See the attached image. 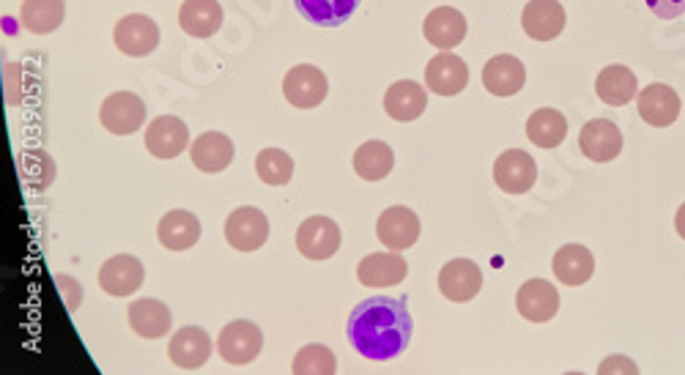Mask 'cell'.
Instances as JSON below:
<instances>
[{
    "instance_id": "cell-12",
    "label": "cell",
    "mask_w": 685,
    "mask_h": 375,
    "mask_svg": "<svg viewBox=\"0 0 685 375\" xmlns=\"http://www.w3.org/2000/svg\"><path fill=\"white\" fill-rule=\"evenodd\" d=\"M516 308L529 323H549L560 313V291L549 280H527L518 288Z\"/></svg>"
},
{
    "instance_id": "cell-1",
    "label": "cell",
    "mask_w": 685,
    "mask_h": 375,
    "mask_svg": "<svg viewBox=\"0 0 685 375\" xmlns=\"http://www.w3.org/2000/svg\"><path fill=\"white\" fill-rule=\"evenodd\" d=\"M414 321L408 315L406 299L371 296L356 304L349 315L351 348L371 362H390L401 356L412 343Z\"/></svg>"
},
{
    "instance_id": "cell-20",
    "label": "cell",
    "mask_w": 685,
    "mask_h": 375,
    "mask_svg": "<svg viewBox=\"0 0 685 375\" xmlns=\"http://www.w3.org/2000/svg\"><path fill=\"white\" fill-rule=\"evenodd\" d=\"M408 274V263L401 252H373V256H365L356 267V277H360L362 285L367 288H390L398 285V282L406 280Z\"/></svg>"
},
{
    "instance_id": "cell-18",
    "label": "cell",
    "mask_w": 685,
    "mask_h": 375,
    "mask_svg": "<svg viewBox=\"0 0 685 375\" xmlns=\"http://www.w3.org/2000/svg\"><path fill=\"white\" fill-rule=\"evenodd\" d=\"M466 31H469L466 17L460 14L458 9H453V6H436V9L425 17L423 25L425 39H428L439 53L458 48L466 39Z\"/></svg>"
},
{
    "instance_id": "cell-38",
    "label": "cell",
    "mask_w": 685,
    "mask_h": 375,
    "mask_svg": "<svg viewBox=\"0 0 685 375\" xmlns=\"http://www.w3.org/2000/svg\"><path fill=\"white\" fill-rule=\"evenodd\" d=\"M612 371L636 373V365H633V362H629V360H617V356H614V360H606L601 365V373H612Z\"/></svg>"
},
{
    "instance_id": "cell-15",
    "label": "cell",
    "mask_w": 685,
    "mask_h": 375,
    "mask_svg": "<svg viewBox=\"0 0 685 375\" xmlns=\"http://www.w3.org/2000/svg\"><path fill=\"white\" fill-rule=\"evenodd\" d=\"M378 241H382L387 250L403 252L408 247L417 244L419 239V217L414 215L406 206H390L387 211H382L376 222Z\"/></svg>"
},
{
    "instance_id": "cell-3",
    "label": "cell",
    "mask_w": 685,
    "mask_h": 375,
    "mask_svg": "<svg viewBox=\"0 0 685 375\" xmlns=\"http://www.w3.org/2000/svg\"><path fill=\"white\" fill-rule=\"evenodd\" d=\"M100 121L111 135H135L146 124V102L129 91H115L102 102Z\"/></svg>"
},
{
    "instance_id": "cell-22",
    "label": "cell",
    "mask_w": 685,
    "mask_h": 375,
    "mask_svg": "<svg viewBox=\"0 0 685 375\" xmlns=\"http://www.w3.org/2000/svg\"><path fill=\"white\" fill-rule=\"evenodd\" d=\"M425 107H428V91L414 80H398L384 94V110H387L390 118L401 121V124L417 121L425 113Z\"/></svg>"
},
{
    "instance_id": "cell-4",
    "label": "cell",
    "mask_w": 685,
    "mask_h": 375,
    "mask_svg": "<svg viewBox=\"0 0 685 375\" xmlns=\"http://www.w3.org/2000/svg\"><path fill=\"white\" fill-rule=\"evenodd\" d=\"M330 94L326 74L313 63H299L283 77V96L299 110H313Z\"/></svg>"
},
{
    "instance_id": "cell-28",
    "label": "cell",
    "mask_w": 685,
    "mask_h": 375,
    "mask_svg": "<svg viewBox=\"0 0 685 375\" xmlns=\"http://www.w3.org/2000/svg\"><path fill=\"white\" fill-rule=\"evenodd\" d=\"M233 140L222 132H204L189 146L193 165L204 173H222L233 162Z\"/></svg>"
},
{
    "instance_id": "cell-7",
    "label": "cell",
    "mask_w": 685,
    "mask_h": 375,
    "mask_svg": "<svg viewBox=\"0 0 685 375\" xmlns=\"http://www.w3.org/2000/svg\"><path fill=\"white\" fill-rule=\"evenodd\" d=\"M113 39L124 55L146 58L159 48V25L146 14H126L115 25Z\"/></svg>"
},
{
    "instance_id": "cell-36",
    "label": "cell",
    "mask_w": 685,
    "mask_h": 375,
    "mask_svg": "<svg viewBox=\"0 0 685 375\" xmlns=\"http://www.w3.org/2000/svg\"><path fill=\"white\" fill-rule=\"evenodd\" d=\"M53 280L63 299V308H66L69 313H77L80 304H83V288H80V282L69 274H55Z\"/></svg>"
},
{
    "instance_id": "cell-8",
    "label": "cell",
    "mask_w": 685,
    "mask_h": 375,
    "mask_svg": "<svg viewBox=\"0 0 685 375\" xmlns=\"http://www.w3.org/2000/svg\"><path fill=\"white\" fill-rule=\"evenodd\" d=\"M189 143V129L181 118L176 115H159L146 126V148L152 157L157 159H173L181 157Z\"/></svg>"
},
{
    "instance_id": "cell-30",
    "label": "cell",
    "mask_w": 685,
    "mask_h": 375,
    "mask_svg": "<svg viewBox=\"0 0 685 375\" xmlns=\"http://www.w3.org/2000/svg\"><path fill=\"white\" fill-rule=\"evenodd\" d=\"M395 154L384 140H367L356 148L354 154V170L356 176L365 181H382L393 173Z\"/></svg>"
},
{
    "instance_id": "cell-39",
    "label": "cell",
    "mask_w": 685,
    "mask_h": 375,
    "mask_svg": "<svg viewBox=\"0 0 685 375\" xmlns=\"http://www.w3.org/2000/svg\"><path fill=\"white\" fill-rule=\"evenodd\" d=\"M6 74H20V66L17 63H9L6 66ZM9 105H20V91H17V83H9V94H6Z\"/></svg>"
},
{
    "instance_id": "cell-37",
    "label": "cell",
    "mask_w": 685,
    "mask_h": 375,
    "mask_svg": "<svg viewBox=\"0 0 685 375\" xmlns=\"http://www.w3.org/2000/svg\"><path fill=\"white\" fill-rule=\"evenodd\" d=\"M647 9L661 20H675L685 14V0H647Z\"/></svg>"
},
{
    "instance_id": "cell-2",
    "label": "cell",
    "mask_w": 685,
    "mask_h": 375,
    "mask_svg": "<svg viewBox=\"0 0 685 375\" xmlns=\"http://www.w3.org/2000/svg\"><path fill=\"white\" fill-rule=\"evenodd\" d=\"M261 348L263 334L252 321H230L220 332V337H217V354L222 356V362L233 367L256 362Z\"/></svg>"
},
{
    "instance_id": "cell-31",
    "label": "cell",
    "mask_w": 685,
    "mask_h": 375,
    "mask_svg": "<svg viewBox=\"0 0 685 375\" xmlns=\"http://www.w3.org/2000/svg\"><path fill=\"white\" fill-rule=\"evenodd\" d=\"M63 14H66L63 0H22L20 6L22 28H25L28 33H37V37L58 31V25L63 22Z\"/></svg>"
},
{
    "instance_id": "cell-21",
    "label": "cell",
    "mask_w": 685,
    "mask_h": 375,
    "mask_svg": "<svg viewBox=\"0 0 685 375\" xmlns=\"http://www.w3.org/2000/svg\"><path fill=\"white\" fill-rule=\"evenodd\" d=\"M523 83H527V69L516 55H494L482 66V85L488 88V94L508 100L523 88Z\"/></svg>"
},
{
    "instance_id": "cell-6",
    "label": "cell",
    "mask_w": 685,
    "mask_h": 375,
    "mask_svg": "<svg viewBox=\"0 0 685 375\" xmlns=\"http://www.w3.org/2000/svg\"><path fill=\"white\" fill-rule=\"evenodd\" d=\"M226 241L239 252H256L269 241V219L256 206H241L226 219Z\"/></svg>"
},
{
    "instance_id": "cell-27",
    "label": "cell",
    "mask_w": 685,
    "mask_h": 375,
    "mask_svg": "<svg viewBox=\"0 0 685 375\" xmlns=\"http://www.w3.org/2000/svg\"><path fill=\"white\" fill-rule=\"evenodd\" d=\"M595 91L601 102H606V105L612 107H623L639 96V80L629 66L612 63V66L601 69V74H598L595 80Z\"/></svg>"
},
{
    "instance_id": "cell-16",
    "label": "cell",
    "mask_w": 685,
    "mask_h": 375,
    "mask_svg": "<svg viewBox=\"0 0 685 375\" xmlns=\"http://www.w3.org/2000/svg\"><path fill=\"white\" fill-rule=\"evenodd\" d=\"M482 288V271L469 258H456V261L445 263L439 271V291L442 296L450 302L464 304L480 293Z\"/></svg>"
},
{
    "instance_id": "cell-19",
    "label": "cell",
    "mask_w": 685,
    "mask_h": 375,
    "mask_svg": "<svg viewBox=\"0 0 685 375\" xmlns=\"http://www.w3.org/2000/svg\"><path fill=\"white\" fill-rule=\"evenodd\" d=\"M639 115H642L644 124L650 126H672L681 118V96L675 88L664 83H650L647 88L639 94Z\"/></svg>"
},
{
    "instance_id": "cell-40",
    "label": "cell",
    "mask_w": 685,
    "mask_h": 375,
    "mask_svg": "<svg viewBox=\"0 0 685 375\" xmlns=\"http://www.w3.org/2000/svg\"><path fill=\"white\" fill-rule=\"evenodd\" d=\"M675 228L677 233H681V239H685V204L677 209V217H675Z\"/></svg>"
},
{
    "instance_id": "cell-32",
    "label": "cell",
    "mask_w": 685,
    "mask_h": 375,
    "mask_svg": "<svg viewBox=\"0 0 685 375\" xmlns=\"http://www.w3.org/2000/svg\"><path fill=\"white\" fill-rule=\"evenodd\" d=\"M293 3H297L299 14L313 25L338 28L351 20L360 0H293Z\"/></svg>"
},
{
    "instance_id": "cell-10",
    "label": "cell",
    "mask_w": 685,
    "mask_h": 375,
    "mask_svg": "<svg viewBox=\"0 0 685 375\" xmlns=\"http://www.w3.org/2000/svg\"><path fill=\"white\" fill-rule=\"evenodd\" d=\"M521 25L534 42H554L565 31V9L560 0H529L521 11Z\"/></svg>"
},
{
    "instance_id": "cell-11",
    "label": "cell",
    "mask_w": 685,
    "mask_h": 375,
    "mask_svg": "<svg viewBox=\"0 0 685 375\" xmlns=\"http://www.w3.org/2000/svg\"><path fill=\"white\" fill-rule=\"evenodd\" d=\"M146 280V267L135 256H113L102 263L100 285L107 296L124 299L132 296Z\"/></svg>"
},
{
    "instance_id": "cell-29",
    "label": "cell",
    "mask_w": 685,
    "mask_h": 375,
    "mask_svg": "<svg viewBox=\"0 0 685 375\" xmlns=\"http://www.w3.org/2000/svg\"><path fill=\"white\" fill-rule=\"evenodd\" d=\"M527 137L538 148H557L568 137V118L554 107H540L529 115Z\"/></svg>"
},
{
    "instance_id": "cell-9",
    "label": "cell",
    "mask_w": 685,
    "mask_h": 375,
    "mask_svg": "<svg viewBox=\"0 0 685 375\" xmlns=\"http://www.w3.org/2000/svg\"><path fill=\"white\" fill-rule=\"evenodd\" d=\"M494 181H497V187L502 189V192L523 195L538 181V165H534V159L529 157L523 148H510L502 157H497Z\"/></svg>"
},
{
    "instance_id": "cell-13",
    "label": "cell",
    "mask_w": 685,
    "mask_h": 375,
    "mask_svg": "<svg viewBox=\"0 0 685 375\" xmlns=\"http://www.w3.org/2000/svg\"><path fill=\"white\" fill-rule=\"evenodd\" d=\"M579 146L587 159L592 162H612L623 152V132L614 121L592 118L581 126Z\"/></svg>"
},
{
    "instance_id": "cell-25",
    "label": "cell",
    "mask_w": 685,
    "mask_h": 375,
    "mask_svg": "<svg viewBox=\"0 0 685 375\" xmlns=\"http://www.w3.org/2000/svg\"><path fill=\"white\" fill-rule=\"evenodd\" d=\"M178 25L193 39L215 37L222 25V6L217 0H184L178 9Z\"/></svg>"
},
{
    "instance_id": "cell-5",
    "label": "cell",
    "mask_w": 685,
    "mask_h": 375,
    "mask_svg": "<svg viewBox=\"0 0 685 375\" xmlns=\"http://www.w3.org/2000/svg\"><path fill=\"white\" fill-rule=\"evenodd\" d=\"M343 244V233L330 217H308L297 230V250L308 261H326Z\"/></svg>"
},
{
    "instance_id": "cell-33",
    "label": "cell",
    "mask_w": 685,
    "mask_h": 375,
    "mask_svg": "<svg viewBox=\"0 0 685 375\" xmlns=\"http://www.w3.org/2000/svg\"><path fill=\"white\" fill-rule=\"evenodd\" d=\"M256 173L269 187H286L293 178V159L283 148H263L256 157Z\"/></svg>"
},
{
    "instance_id": "cell-23",
    "label": "cell",
    "mask_w": 685,
    "mask_h": 375,
    "mask_svg": "<svg viewBox=\"0 0 685 375\" xmlns=\"http://www.w3.org/2000/svg\"><path fill=\"white\" fill-rule=\"evenodd\" d=\"M126 315H129L132 332H137V337L143 340H159L170 332L173 315L168 304L159 299H137L126 308Z\"/></svg>"
},
{
    "instance_id": "cell-17",
    "label": "cell",
    "mask_w": 685,
    "mask_h": 375,
    "mask_svg": "<svg viewBox=\"0 0 685 375\" xmlns=\"http://www.w3.org/2000/svg\"><path fill=\"white\" fill-rule=\"evenodd\" d=\"M211 351H215V343H211V337L200 326L178 329L168 343L170 362L176 367H181V371H198V367H204L206 362L211 360Z\"/></svg>"
},
{
    "instance_id": "cell-26",
    "label": "cell",
    "mask_w": 685,
    "mask_h": 375,
    "mask_svg": "<svg viewBox=\"0 0 685 375\" xmlns=\"http://www.w3.org/2000/svg\"><path fill=\"white\" fill-rule=\"evenodd\" d=\"M551 269H554V277L562 285L579 288L590 282V277L595 274V256L584 244H562L554 252Z\"/></svg>"
},
{
    "instance_id": "cell-24",
    "label": "cell",
    "mask_w": 685,
    "mask_h": 375,
    "mask_svg": "<svg viewBox=\"0 0 685 375\" xmlns=\"http://www.w3.org/2000/svg\"><path fill=\"white\" fill-rule=\"evenodd\" d=\"M157 239L165 250L170 252H184L189 247L198 244L200 239V222L193 211L184 209H173L159 219L157 225Z\"/></svg>"
},
{
    "instance_id": "cell-14",
    "label": "cell",
    "mask_w": 685,
    "mask_h": 375,
    "mask_svg": "<svg viewBox=\"0 0 685 375\" xmlns=\"http://www.w3.org/2000/svg\"><path fill=\"white\" fill-rule=\"evenodd\" d=\"M466 83H469V66H466L464 58L450 53V50L434 55L425 66V85L434 94L458 96L466 88Z\"/></svg>"
},
{
    "instance_id": "cell-34",
    "label": "cell",
    "mask_w": 685,
    "mask_h": 375,
    "mask_svg": "<svg viewBox=\"0 0 685 375\" xmlns=\"http://www.w3.org/2000/svg\"><path fill=\"white\" fill-rule=\"evenodd\" d=\"M293 375H335L338 360L326 345L310 343L293 356Z\"/></svg>"
},
{
    "instance_id": "cell-35",
    "label": "cell",
    "mask_w": 685,
    "mask_h": 375,
    "mask_svg": "<svg viewBox=\"0 0 685 375\" xmlns=\"http://www.w3.org/2000/svg\"><path fill=\"white\" fill-rule=\"evenodd\" d=\"M20 170L31 189H48L55 181V162L44 152H28L20 162Z\"/></svg>"
}]
</instances>
